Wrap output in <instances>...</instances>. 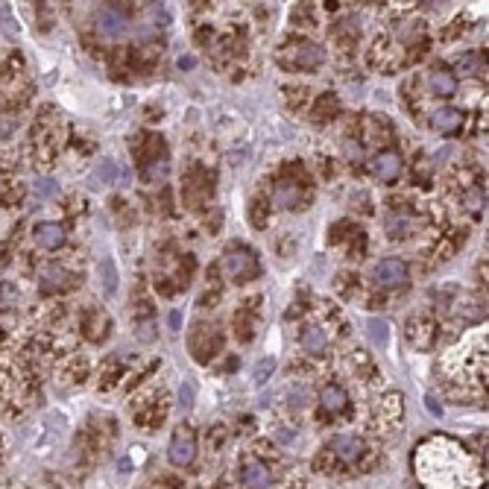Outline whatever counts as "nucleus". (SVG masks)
I'll list each match as a JSON object with an SVG mask.
<instances>
[{"instance_id": "27", "label": "nucleus", "mask_w": 489, "mask_h": 489, "mask_svg": "<svg viewBox=\"0 0 489 489\" xmlns=\"http://www.w3.org/2000/svg\"><path fill=\"white\" fill-rule=\"evenodd\" d=\"M182 325V314L179 311H170V329H179Z\"/></svg>"}, {"instance_id": "15", "label": "nucleus", "mask_w": 489, "mask_h": 489, "mask_svg": "<svg viewBox=\"0 0 489 489\" xmlns=\"http://www.w3.org/2000/svg\"><path fill=\"white\" fill-rule=\"evenodd\" d=\"M366 337L372 340L375 346H387L390 343V322L387 319H378V317H372V319H366Z\"/></svg>"}, {"instance_id": "8", "label": "nucleus", "mask_w": 489, "mask_h": 489, "mask_svg": "<svg viewBox=\"0 0 489 489\" xmlns=\"http://www.w3.org/2000/svg\"><path fill=\"white\" fill-rule=\"evenodd\" d=\"M240 481H243V489H267L270 486V471L261 460L249 457L240 466Z\"/></svg>"}, {"instance_id": "13", "label": "nucleus", "mask_w": 489, "mask_h": 489, "mask_svg": "<svg viewBox=\"0 0 489 489\" xmlns=\"http://www.w3.org/2000/svg\"><path fill=\"white\" fill-rule=\"evenodd\" d=\"M319 404H322V411H329V413H340V411H343V407L349 404V399H346V390H343V387H337V384L322 387V390H319Z\"/></svg>"}, {"instance_id": "17", "label": "nucleus", "mask_w": 489, "mask_h": 489, "mask_svg": "<svg viewBox=\"0 0 489 489\" xmlns=\"http://www.w3.org/2000/svg\"><path fill=\"white\" fill-rule=\"evenodd\" d=\"M100 284H103V290L109 293V296H115V293H118L120 279H118V267L111 264V261H103V264H100Z\"/></svg>"}, {"instance_id": "10", "label": "nucleus", "mask_w": 489, "mask_h": 489, "mask_svg": "<svg viewBox=\"0 0 489 489\" xmlns=\"http://www.w3.org/2000/svg\"><path fill=\"white\" fill-rule=\"evenodd\" d=\"M302 349L311 357H322L325 352H329V334H325L322 325H308V329L302 331Z\"/></svg>"}, {"instance_id": "28", "label": "nucleus", "mask_w": 489, "mask_h": 489, "mask_svg": "<svg viewBox=\"0 0 489 489\" xmlns=\"http://www.w3.org/2000/svg\"><path fill=\"white\" fill-rule=\"evenodd\" d=\"M428 411H431V413H436V416H443V407H439L434 399H428Z\"/></svg>"}, {"instance_id": "19", "label": "nucleus", "mask_w": 489, "mask_h": 489, "mask_svg": "<svg viewBox=\"0 0 489 489\" xmlns=\"http://www.w3.org/2000/svg\"><path fill=\"white\" fill-rule=\"evenodd\" d=\"M41 282H44L47 287H62L64 282H68V273H64L59 264H53L50 270H44V273H41Z\"/></svg>"}, {"instance_id": "9", "label": "nucleus", "mask_w": 489, "mask_h": 489, "mask_svg": "<svg viewBox=\"0 0 489 489\" xmlns=\"http://www.w3.org/2000/svg\"><path fill=\"white\" fill-rule=\"evenodd\" d=\"M372 173L381 179V182H393L401 176V156L399 153H378L372 158Z\"/></svg>"}, {"instance_id": "18", "label": "nucleus", "mask_w": 489, "mask_h": 489, "mask_svg": "<svg viewBox=\"0 0 489 489\" xmlns=\"http://www.w3.org/2000/svg\"><path fill=\"white\" fill-rule=\"evenodd\" d=\"M111 329V322L106 319V314L100 311H91V322H88V331H91V340H103Z\"/></svg>"}, {"instance_id": "6", "label": "nucleus", "mask_w": 489, "mask_h": 489, "mask_svg": "<svg viewBox=\"0 0 489 489\" xmlns=\"http://www.w3.org/2000/svg\"><path fill=\"white\" fill-rule=\"evenodd\" d=\"M375 282H378L381 287H387V290L407 284V264L401 258H384L381 264L375 267Z\"/></svg>"}, {"instance_id": "23", "label": "nucleus", "mask_w": 489, "mask_h": 489, "mask_svg": "<svg viewBox=\"0 0 489 489\" xmlns=\"http://www.w3.org/2000/svg\"><path fill=\"white\" fill-rule=\"evenodd\" d=\"M334 111H337V100H334L331 94H325L322 100H319V106H317V118H331Z\"/></svg>"}, {"instance_id": "21", "label": "nucleus", "mask_w": 489, "mask_h": 489, "mask_svg": "<svg viewBox=\"0 0 489 489\" xmlns=\"http://www.w3.org/2000/svg\"><path fill=\"white\" fill-rule=\"evenodd\" d=\"M478 64H481V59L478 56H463V59H457V64H454V71H457L460 76H471V74H475L478 71Z\"/></svg>"}, {"instance_id": "14", "label": "nucleus", "mask_w": 489, "mask_h": 489, "mask_svg": "<svg viewBox=\"0 0 489 489\" xmlns=\"http://www.w3.org/2000/svg\"><path fill=\"white\" fill-rule=\"evenodd\" d=\"M460 123H463V115L457 109H439L431 118V126L436 129V132H457Z\"/></svg>"}, {"instance_id": "7", "label": "nucleus", "mask_w": 489, "mask_h": 489, "mask_svg": "<svg viewBox=\"0 0 489 489\" xmlns=\"http://www.w3.org/2000/svg\"><path fill=\"white\" fill-rule=\"evenodd\" d=\"M308 200V193L302 185H296L293 179H279L273 188V202L282 205V208H299L302 202Z\"/></svg>"}, {"instance_id": "2", "label": "nucleus", "mask_w": 489, "mask_h": 489, "mask_svg": "<svg viewBox=\"0 0 489 489\" xmlns=\"http://www.w3.org/2000/svg\"><path fill=\"white\" fill-rule=\"evenodd\" d=\"M223 273L232 284H247L249 279H255V275L261 273V267H258V258H255L252 249L235 247V249H229L223 255Z\"/></svg>"}, {"instance_id": "16", "label": "nucleus", "mask_w": 489, "mask_h": 489, "mask_svg": "<svg viewBox=\"0 0 489 489\" xmlns=\"http://www.w3.org/2000/svg\"><path fill=\"white\" fill-rule=\"evenodd\" d=\"M428 83H431V91L439 94V97H451L454 91H457V79H454L451 74H443V71L431 74Z\"/></svg>"}, {"instance_id": "26", "label": "nucleus", "mask_w": 489, "mask_h": 489, "mask_svg": "<svg viewBox=\"0 0 489 489\" xmlns=\"http://www.w3.org/2000/svg\"><path fill=\"white\" fill-rule=\"evenodd\" d=\"M252 223L258 226V229H261V226H264V205H261V202H255V211H252Z\"/></svg>"}, {"instance_id": "4", "label": "nucleus", "mask_w": 489, "mask_h": 489, "mask_svg": "<svg viewBox=\"0 0 489 489\" xmlns=\"http://www.w3.org/2000/svg\"><path fill=\"white\" fill-rule=\"evenodd\" d=\"M191 352L197 354L200 364H208L211 357L220 352V334L214 325H197L193 329V337H191Z\"/></svg>"}, {"instance_id": "1", "label": "nucleus", "mask_w": 489, "mask_h": 489, "mask_svg": "<svg viewBox=\"0 0 489 489\" xmlns=\"http://www.w3.org/2000/svg\"><path fill=\"white\" fill-rule=\"evenodd\" d=\"M279 62L284 64L287 71H317L319 64L325 62V53H322V47L299 39V41H290V44L282 47Z\"/></svg>"}, {"instance_id": "3", "label": "nucleus", "mask_w": 489, "mask_h": 489, "mask_svg": "<svg viewBox=\"0 0 489 489\" xmlns=\"http://www.w3.org/2000/svg\"><path fill=\"white\" fill-rule=\"evenodd\" d=\"M193 460H197V436H193L191 425H179L170 439V463L188 469Z\"/></svg>"}, {"instance_id": "20", "label": "nucleus", "mask_w": 489, "mask_h": 489, "mask_svg": "<svg viewBox=\"0 0 489 489\" xmlns=\"http://www.w3.org/2000/svg\"><path fill=\"white\" fill-rule=\"evenodd\" d=\"M273 369H275V357H264V361H258V366H255V384H267Z\"/></svg>"}, {"instance_id": "29", "label": "nucleus", "mask_w": 489, "mask_h": 489, "mask_svg": "<svg viewBox=\"0 0 489 489\" xmlns=\"http://www.w3.org/2000/svg\"><path fill=\"white\" fill-rule=\"evenodd\" d=\"M217 489H220V486H217Z\"/></svg>"}, {"instance_id": "11", "label": "nucleus", "mask_w": 489, "mask_h": 489, "mask_svg": "<svg viewBox=\"0 0 489 489\" xmlns=\"http://www.w3.org/2000/svg\"><path fill=\"white\" fill-rule=\"evenodd\" d=\"M97 29H100L103 36H109V39H118V36H123V29H126V18L118 9H100V12H97Z\"/></svg>"}, {"instance_id": "5", "label": "nucleus", "mask_w": 489, "mask_h": 489, "mask_svg": "<svg viewBox=\"0 0 489 489\" xmlns=\"http://www.w3.org/2000/svg\"><path fill=\"white\" fill-rule=\"evenodd\" d=\"M331 454L334 460H340V463H354V460H361V454L366 451V446H364V439L361 436H352V434H343V436H334L331 439V446L325 448Z\"/></svg>"}, {"instance_id": "24", "label": "nucleus", "mask_w": 489, "mask_h": 489, "mask_svg": "<svg viewBox=\"0 0 489 489\" xmlns=\"http://www.w3.org/2000/svg\"><path fill=\"white\" fill-rule=\"evenodd\" d=\"M466 202H469V208H471V211H481V208H483V193H478V191H469Z\"/></svg>"}, {"instance_id": "22", "label": "nucleus", "mask_w": 489, "mask_h": 489, "mask_svg": "<svg viewBox=\"0 0 489 489\" xmlns=\"http://www.w3.org/2000/svg\"><path fill=\"white\" fill-rule=\"evenodd\" d=\"M193 396H197V387H193V381H182V387H179V407H188L193 404Z\"/></svg>"}, {"instance_id": "12", "label": "nucleus", "mask_w": 489, "mask_h": 489, "mask_svg": "<svg viewBox=\"0 0 489 489\" xmlns=\"http://www.w3.org/2000/svg\"><path fill=\"white\" fill-rule=\"evenodd\" d=\"M36 243L44 249H56L64 243V229L59 223H39L36 226Z\"/></svg>"}, {"instance_id": "25", "label": "nucleus", "mask_w": 489, "mask_h": 489, "mask_svg": "<svg viewBox=\"0 0 489 489\" xmlns=\"http://www.w3.org/2000/svg\"><path fill=\"white\" fill-rule=\"evenodd\" d=\"M36 191H41V197H50V193L56 191V182H50V179H41V182L36 185Z\"/></svg>"}]
</instances>
